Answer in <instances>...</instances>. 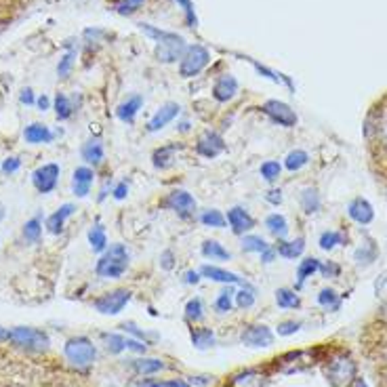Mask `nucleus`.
Instances as JSON below:
<instances>
[{"label": "nucleus", "instance_id": "nucleus-8", "mask_svg": "<svg viewBox=\"0 0 387 387\" xmlns=\"http://www.w3.org/2000/svg\"><path fill=\"white\" fill-rule=\"evenodd\" d=\"M263 112H265L276 125H280V127H284V129H290V127L297 125V114L290 110V106H286V104H282V101H276V99L265 101V104H263Z\"/></svg>", "mask_w": 387, "mask_h": 387}, {"label": "nucleus", "instance_id": "nucleus-54", "mask_svg": "<svg viewBox=\"0 0 387 387\" xmlns=\"http://www.w3.org/2000/svg\"><path fill=\"white\" fill-rule=\"evenodd\" d=\"M173 259H175V257H173V251H164V253L160 255V265H162L164 269H173V265H175Z\"/></svg>", "mask_w": 387, "mask_h": 387}, {"label": "nucleus", "instance_id": "nucleus-36", "mask_svg": "<svg viewBox=\"0 0 387 387\" xmlns=\"http://www.w3.org/2000/svg\"><path fill=\"white\" fill-rule=\"evenodd\" d=\"M200 221H202V225H206V227H225V223H227V219L221 215V211H215V209L204 211V213L200 215Z\"/></svg>", "mask_w": 387, "mask_h": 387}, {"label": "nucleus", "instance_id": "nucleus-32", "mask_svg": "<svg viewBox=\"0 0 387 387\" xmlns=\"http://www.w3.org/2000/svg\"><path fill=\"white\" fill-rule=\"evenodd\" d=\"M190 337H192L194 347H198V349H206L215 343V335L211 328H192Z\"/></svg>", "mask_w": 387, "mask_h": 387}, {"label": "nucleus", "instance_id": "nucleus-15", "mask_svg": "<svg viewBox=\"0 0 387 387\" xmlns=\"http://www.w3.org/2000/svg\"><path fill=\"white\" fill-rule=\"evenodd\" d=\"M347 215H349L356 223H360V225H368V223L374 219V211H372L370 202L364 200V198L351 200L349 206H347Z\"/></svg>", "mask_w": 387, "mask_h": 387}, {"label": "nucleus", "instance_id": "nucleus-1", "mask_svg": "<svg viewBox=\"0 0 387 387\" xmlns=\"http://www.w3.org/2000/svg\"><path fill=\"white\" fill-rule=\"evenodd\" d=\"M141 30H143L148 36H152V38L158 41V49H156L158 62L171 64V62H175L177 57H181V51H183V47H185V43H183L181 36L171 34V32L156 30V28H152V26H148V24H143Z\"/></svg>", "mask_w": 387, "mask_h": 387}, {"label": "nucleus", "instance_id": "nucleus-7", "mask_svg": "<svg viewBox=\"0 0 387 387\" xmlns=\"http://www.w3.org/2000/svg\"><path fill=\"white\" fill-rule=\"evenodd\" d=\"M59 173H62L59 164H53V162L43 164V167H38V169L32 173V183H34V188H36L41 194H49V192L55 190V185H57V181H59Z\"/></svg>", "mask_w": 387, "mask_h": 387}, {"label": "nucleus", "instance_id": "nucleus-59", "mask_svg": "<svg viewBox=\"0 0 387 387\" xmlns=\"http://www.w3.org/2000/svg\"><path fill=\"white\" fill-rule=\"evenodd\" d=\"M22 104H26V106H32L34 104V95H32L30 89H24L22 91Z\"/></svg>", "mask_w": 387, "mask_h": 387}, {"label": "nucleus", "instance_id": "nucleus-19", "mask_svg": "<svg viewBox=\"0 0 387 387\" xmlns=\"http://www.w3.org/2000/svg\"><path fill=\"white\" fill-rule=\"evenodd\" d=\"M141 106H143V97H141V95H133V97H129L125 104L118 106V112H116V114H118V118H120L122 122L133 125L137 112L141 110Z\"/></svg>", "mask_w": 387, "mask_h": 387}, {"label": "nucleus", "instance_id": "nucleus-11", "mask_svg": "<svg viewBox=\"0 0 387 387\" xmlns=\"http://www.w3.org/2000/svg\"><path fill=\"white\" fill-rule=\"evenodd\" d=\"M162 204H164L167 209H171V211L179 213L181 217L192 215V213H194V209H196V200H194V196H192V194H188L185 190H175V192H171Z\"/></svg>", "mask_w": 387, "mask_h": 387}, {"label": "nucleus", "instance_id": "nucleus-13", "mask_svg": "<svg viewBox=\"0 0 387 387\" xmlns=\"http://www.w3.org/2000/svg\"><path fill=\"white\" fill-rule=\"evenodd\" d=\"M179 112H181L179 104H164V106L152 116V120L148 122V131H150V133L162 131L169 122H173V120L179 116Z\"/></svg>", "mask_w": 387, "mask_h": 387}, {"label": "nucleus", "instance_id": "nucleus-48", "mask_svg": "<svg viewBox=\"0 0 387 387\" xmlns=\"http://www.w3.org/2000/svg\"><path fill=\"white\" fill-rule=\"evenodd\" d=\"M141 387H192L185 381H143Z\"/></svg>", "mask_w": 387, "mask_h": 387}, {"label": "nucleus", "instance_id": "nucleus-22", "mask_svg": "<svg viewBox=\"0 0 387 387\" xmlns=\"http://www.w3.org/2000/svg\"><path fill=\"white\" fill-rule=\"evenodd\" d=\"M72 213H74V204H64L57 213H53V215L49 217V221H47L49 232H51V234H59V232L64 230L66 219H68Z\"/></svg>", "mask_w": 387, "mask_h": 387}, {"label": "nucleus", "instance_id": "nucleus-52", "mask_svg": "<svg viewBox=\"0 0 387 387\" xmlns=\"http://www.w3.org/2000/svg\"><path fill=\"white\" fill-rule=\"evenodd\" d=\"M114 198L116 200H125L127 198V194H129V185H127V181H122V183H118L116 188H114Z\"/></svg>", "mask_w": 387, "mask_h": 387}, {"label": "nucleus", "instance_id": "nucleus-60", "mask_svg": "<svg viewBox=\"0 0 387 387\" xmlns=\"http://www.w3.org/2000/svg\"><path fill=\"white\" fill-rule=\"evenodd\" d=\"M38 108H41V110H49V97L43 95V97L38 99Z\"/></svg>", "mask_w": 387, "mask_h": 387}, {"label": "nucleus", "instance_id": "nucleus-9", "mask_svg": "<svg viewBox=\"0 0 387 387\" xmlns=\"http://www.w3.org/2000/svg\"><path fill=\"white\" fill-rule=\"evenodd\" d=\"M326 374H328V379H330V383L335 387H345V385H349L356 379V364L351 360H345V358L335 360L328 366Z\"/></svg>", "mask_w": 387, "mask_h": 387}, {"label": "nucleus", "instance_id": "nucleus-62", "mask_svg": "<svg viewBox=\"0 0 387 387\" xmlns=\"http://www.w3.org/2000/svg\"><path fill=\"white\" fill-rule=\"evenodd\" d=\"M5 219V206H3V202H0V221Z\"/></svg>", "mask_w": 387, "mask_h": 387}, {"label": "nucleus", "instance_id": "nucleus-45", "mask_svg": "<svg viewBox=\"0 0 387 387\" xmlns=\"http://www.w3.org/2000/svg\"><path fill=\"white\" fill-rule=\"evenodd\" d=\"M234 297H236V305H238L240 309L253 307V303H255V293H253L251 288H242V290L236 293Z\"/></svg>", "mask_w": 387, "mask_h": 387}, {"label": "nucleus", "instance_id": "nucleus-2", "mask_svg": "<svg viewBox=\"0 0 387 387\" xmlns=\"http://www.w3.org/2000/svg\"><path fill=\"white\" fill-rule=\"evenodd\" d=\"M127 267H129V251H127V246L112 244L110 251H106L104 257L97 261L95 272H97L99 278L114 280V278H120L127 272Z\"/></svg>", "mask_w": 387, "mask_h": 387}, {"label": "nucleus", "instance_id": "nucleus-35", "mask_svg": "<svg viewBox=\"0 0 387 387\" xmlns=\"http://www.w3.org/2000/svg\"><path fill=\"white\" fill-rule=\"evenodd\" d=\"M318 303H320L324 309H332V311H337V309L341 307V299H339V295H337L332 288H324V290H320V295H318Z\"/></svg>", "mask_w": 387, "mask_h": 387}, {"label": "nucleus", "instance_id": "nucleus-5", "mask_svg": "<svg viewBox=\"0 0 387 387\" xmlns=\"http://www.w3.org/2000/svg\"><path fill=\"white\" fill-rule=\"evenodd\" d=\"M9 339L24 347V349H30V351H43L49 347V337L38 330V328H26V326H20V328H13L9 332Z\"/></svg>", "mask_w": 387, "mask_h": 387}, {"label": "nucleus", "instance_id": "nucleus-31", "mask_svg": "<svg viewBox=\"0 0 387 387\" xmlns=\"http://www.w3.org/2000/svg\"><path fill=\"white\" fill-rule=\"evenodd\" d=\"M316 272H320V261L314 259V257L303 259V261L299 263V267H297V282H299V286H301L311 274H316Z\"/></svg>", "mask_w": 387, "mask_h": 387}, {"label": "nucleus", "instance_id": "nucleus-16", "mask_svg": "<svg viewBox=\"0 0 387 387\" xmlns=\"http://www.w3.org/2000/svg\"><path fill=\"white\" fill-rule=\"evenodd\" d=\"M238 93V80L234 76H221L215 87H213V97L219 101V104H227L230 99H234V95Z\"/></svg>", "mask_w": 387, "mask_h": 387}, {"label": "nucleus", "instance_id": "nucleus-58", "mask_svg": "<svg viewBox=\"0 0 387 387\" xmlns=\"http://www.w3.org/2000/svg\"><path fill=\"white\" fill-rule=\"evenodd\" d=\"M200 282V272H185V284H198Z\"/></svg>", "mask_w": 387, "mask_h": 387}, {"label": "nucleus", "instance_id": "nucleus-56", "mask_svg": "<svg viewBox=\"0 0 387 387\" xmlns=\"http://www.w3.org/2000/svg\"><path fill=\"white\" fill-rule=\"evenodd\" d=\"M127 349H133V351H139V353H146L148 345L143 341H135V339H127Z\"/></svg>", "mask_w": 387, "mask_h": 387}, {"label": "nucleus", "instance_id": "nucleus-49", "mask_svg": "<svg viewBox=\"0 0 387 387\" xmlns=\"http://www.w3.org/2000/svg\"><path fill=\"white\" fill-rule=\"evenodd\" d=\"M141 3H143V0H122V3L118 5V13L129 15V13L137 11L141 7Z\"/></svg>", "mask_w": 387, "mask_h": 387}, {"label": "nucleus", "instance_id": "nucleus-55", "mask_svg": "<svg viewBox=\"0 0 387 387\" xmlns=\"http://www.w3.org/2000/svg\"><path fill=\"white\" fill-rule=\"evenodd\" d=\"M320 272H322L326 278H335V276H339V265H335V263H326V265H320Z\"/></svg>", "mask_w": 387, "mask_h": 387}, {"label": "nucleus", "instance_id": "nucleus-21", "mask_svg": "<svg viewBox=\"0 0 387 387\" xmlns=\"http://www.w3.org/2000/svg\"><path fill=\"white\" fill-rule=\"evenodd\" d=\"M83 160L89 162V164H99L104 160V143L97 137L95 139H89L83 146Z\"/></svg>", "mask_w": 387, "mask_h": 387}, {"label": "nucleus", "instance_id": "nucleus-6", "mask_svg": "<svg viewBox=\"0 0 387 387\" xmlns=\"http://www.w3.org/2000/svg\"><path fill=\"white\" fill-rule=\"evenodd\" d=\"M131 301V293L127 288H118V290H112V293H106L104 297L95 299L93 301V307L99 311V314H106V316H116L125 309V305Z\"/></svg>", "mask_w": 387, "mask_h": 387}, {"label": "nucleus", "instance_id": "nucleus-37", "mask_svg": "<svg viewBox=\"0 0 387 387\" xmlns=\"http://www.w3.org/2000/svg\"><path fill=\"white\" fill-rule=\"evenodd\" d=\"M267 248V242L261 238V236H244L242 238V251H246V253H263Z\"/></svg>", "mask_w": 387, "mask_h": 387}, {"label": "nucleus", "instance_id": "nucleus-25", "mask_svg": "<svg viewBox=\"0 0 387 387\" xmlns=\"http://www.w3.org/2000/svg\"><path fill=\"white\" fill-rule=\"evenodd\" d=\"M265 227H267L269 234L276 236V238H286V234H288V223H286V219H284L282 215H278V213H274V215H269V217L265 219Z\"/></svg>", "mask_w": 387, "mask_h": 387}, {"label": "nucleus", "instance_id": "nucleus-57", "mask_svg": "<svg viewBox=\"0 0 387 387\" xmlns=\"http://www.w3.org/2000/svg\"><path fill=\"white\" fill-rule=\"evenodd\" d=\"M276 255H278V253H276V248H269V246H267V248L261 253V261H263V263H272Z\"/></svg>", "mask_w": 387, "mask_h": 387}, {"label": "nucleus", "instance_id": "nucleus-33", "mask_svg": "<svg viewBox=\"0 0 387 387\" xmlns=\"http://www.w3.org/2000/svg\"><path fill=\"white\" fill-rule=\"evenodd\" d=\"M307 162H309V156H307V152H303V150H293V152L286 156V160H284V167H286L288 171H299V169H303Z\"/></svg>", "mask_w": 387, "mask_h": 387}, {"label": "nucleus", "instance_id": "nucleus-4", "mask_svg": "<svg viewBox=\"0 0 387 387\" xmlns=\"http://www.w3.org/2000/svg\"><path fill=\"white\" fill-rule=\"evenodd\" d=\"M209 62H211L209 51H206L204 47H200V45H194V47H190V49L183 53L181 64H179V74H181L183 78H194L196 74H200V72L206 68Z\"/></svg>", "mask_w": 387, "mask_h": 387}, {"label": "nucleus", "instance_id": "nucleus-51", "mask_svg": "<svg viewBox=\"0 0 387 387\" xmlns=\"http://www.w3.org/2000/svg\"><path fill=\"white\" fill-rule=\"evenodd\" d=\"M177 3L183 7V11H185V15H188V24H190V26H196V17H194V9H192L190 0H177Z\"/></svg>", "mask_w": 387, "mask_h": 387}, {"label": "nucleus", "instance_id": "nucleus-34", "mask_svg": "<svg viewBox=\"0 0 387 387\" xmlns=\"http://www.w3.org/2000/svg\"><path fill=\"white\" fill-rule=\"evenodd\" d=\"M101 339H104V343H106L108 351H112V353H120V351H125V349H127V339H125L122 335H116V332H104V335H101Z\"/></svg>", "mask_w": 387, "mask_h": 387}, {"label": "nucleus", "instance_id": "nucleus-18", "mask_svg": "<svg viewBox=\"0 0 387 387\" xmlns=\"http://www.w3.org/2000/svg\"><path fill=\"white\" fill-rule=\"evenodd\" d=\"M200 276L204 278H211L215 282H225V284H242V278L227 272V269H221V267H215V265H202L200 267Z\"/></svg>", "mask_w": 387, "mask_h": 387}, {"label": "nucleus", "instance_id": "nucleus-43", "mask_svg": "<svg viewBox=\"0 0 387 387\" xmlns=\"http://www.w3.org/2000/svg\"><path fill=\"white\" fill-rule=\"evenodd\" d=\"M343 242V236L339 234V232H324L322 236H320V248L322 251H332L337 244H341Z\"/></svg>", "mask_w": 387, "mask_h": 387}, {"label": "nucleus", "instance_id": "nucleus-17", "mask_svg": "<svg viewBox=\"0 0 387 387\" xmlns=\"http://www.w3.org/2000/svg\"><path fill=\"white\" fill-rule=\"evenodd\" d=\"M93 179H95V173L89 169V167H78L74 171V179H72V190L78 198H85L89 196L91 192V185H93Z\"/></svg>", "mask_w": 387, "mask_h": 387}, {"label": "nucleus", "instance_id": "nucleus-47", "mask_svg": "<svg viewBox=\"0 0 387 387\" xmlns=\"http://www.w3.org/2000/svg\"><path fill=\"white\" fill-rule=\"evenodd\" d=\"M299 328H301V322L286 320V322H280V324H278V335H280V337H290V335H295Z\"/></svg>", "mask_w": 387, "mask_h": 387}, {"label": "nucleus", "instance_id": "nucleus-27", "mask_svg": "<svg viewBox=\"0 0 387 387\" xmlns=\"http://www.w3.org/2000/svg\"><path fill=\"white\" fill-rule=\"evenodd\" d=\"M162 368H164V362L162 360H156V358L133 360V370L139 372V374H154V372H158Z\"/></svg>", "mask_w": 387, "mask_h": 387}, {"label": "nucleus", "instance_id": "nucleus-63", "mask_svg": "<svg viewBox=\"0 0 387 387\" xmlns=\"http://www.w3.org/2000/svg\"><path fill=\"white\" fill-rule=\"evenodd\" d=\"M0 339H9V332H5L3 328H0Z\"/></svg>", "mask_w": 387, "mask_h": 387}, {"label": "nucleus", "instance_id": "nucleus-24", "mask_svg": "<svg viewBox=\"0 0 387 387\" xmlns=\"http://www.w3.org/2000/svg\"><path fill=\"white\" fill-rule=\"evenodd\" d=\"M202 255L211 261H227L232 255L227 248H223V244H219L217 240H206L202 244Z\"/></svg>", "mask_w": 387, "mask_h": 387}, {"label": "nucleus", "instance_id": "nucleus-23", "mask_svg": "<svg viewBox=\"0 0 387 387\" xmlns=\"http://www.w3.org/2000/svg\"><path fill=\"white\" fill-rule=\"evenodd\" d=\"M303 251H305V240L303 238H297L293 242H280L276 246V253L284 259H297V257L303 255Z\"/></svg>", "mask_w": 387, "mask_h": 387}, {"label": "nucleus", "instance_id": "nucleus-14", "mask_svg": "<svg viewBox=\"0 0 387 387\" xmlns=\"http://www.w3.org/2000/svg\"><path fill=\"white\" fill-rule=\"evenodd\" d=\"M227 223H230L232 232L238 236H244L246 232H251L255 227V219L242 206H234L227 211Z\"/></svg>", "mask_w": 387, "mask_h": 387}, {"label": "nucleus", "instance_id": "nucleus-61", "mask_svg": "<svg viewBox=\"0 0 387 387\" xmlns=\"http://www.w3.org/2000/svg\"><path fill=\"white\" fill-rule=\"evenodd\" d=\"M353 383H356V387H368V385L364 383V379H360V377H356V379H353Z\"/></svg>", "mask_w": 387, "mask_h": 387}, {"label": "nucleus", "instance_id": "nucleus-44", "mask_svg": "<svg viewBox=\"0 0 387 387\" xmlns=\"http://www.w3.org/2000/svg\"><path fill=\"white\" fill-rule=\"evenodd\" d=\"M202 301L196 297V299H190L188 301V305H185V316H188V320H194V322H198L200 318H202Z\"/></svg>", "mask_w": 387, "mask_h": 387}, {"label": "nucleus", "instance_id": "nucleus-29", "mask_svg": "<svg viewBox=\"0 0 387 387\" xmlns=\"http://www.w3.org/2000/svg\"><path fill=\"white\" fill-rule=\"evenodd\" d=\"M301 209L307 215H311V213H316L320 209V194H318V190H314V188H305L303 190V194H301Z\"/></svg>", "mask_w": 387, "mask_h": 387}, {"label": "nucleus", "instance_id": "nucleus-40", "mask_svg": "<svg viewBox=\"0 0 387 387\" xmlns=\"http://www.w3.org/2000/svg\"><path fill=\"white\" fill-rule=\"evenodd\" d=\"M234 290L232 288H225L219 297H217V301H215V309L219 311V314H227V311H232V305H234Z\"/></svg>", "mask_w": 387, "mask_h": 387}, {"label": "nucleus", "instance_id": "nucleus-39", "mask_svg": "<svg viewBox=\"0 0 387 387\" xmlns=\"http://www.w3.org/2000/svg\"><path fill=\"white\" fill-rule=\"evenodd\" d=\"M353 259L362 265H368V263H372L374 259H377V246H374V242H368L366 246H362L360 251H356V255H353Z\"/></svg>", "mask_w": 387, "mask_h": 387}, {"label": "nucleus", "instance_id": "nucleus-41", "mask_svg": "<svg viewBox=\"0 0 387 387\" xmlns=\"http://www.w3.org/2000/svg\"><path fill=\"white\" fill-rule=\"evenodd\" d=\"M55 114H57L59 120H68V118L72 116V104H70V99H68L66 95H62V93L55 97Z\"/></svg>", "mask_w": 387, "mask_h": 387}, {"label": "nucleus", "instance_id": "nucleus-12", "mask_svg": "<svg viewBox=\"0 0 387 387\" xmlns=\"http://www.w3.org/2000/svg\"><path fill=\"white\" fill-rule=\"evenodd\" d=\"M225 150V141L221 139V135L213 133V131H204L196 143V152L204 158H215Z\"/></svg>", "mask_w": 387, "mask_h": 387}, {"label": "nucleus", "instance_id": "nucleus-50", "mask_svg": "<svg viewBox=\"0 0 387 387\" xmlns=\"http://www.w3.org/2000/svg\"><path fill=\"white\" fill-rule=\"evenodd\" d=\"M22 167V160L20 158H7L5 162H3V173H15L17 169Z\"/></svg>", "mask_w": 387, "mask_h": 387}, {"label": "nucleus", "instance_id": "nucleus-10", "mask_svg": "<svg viewBox=\"0 0 387 387\" xmlns=\"http://www.w3.org/2000/svg\"><path fill=\"white\" fill-rule=\"evenodd\" d=\"M240 339L248 347H269L274 343V332L265 324H253L242 330Z\"/></svg>", "mask_w": 387, "mask_h": 387}, {"label": "nucleus", "instance_id": "nucleus-26", "mask_svg": "<svg viewBox=\"0 0 387 387\" xmlns=\"http://www.w3.org/2000/svg\"><path fill=\"white\" fill-rule=\"evenodd\" d=\"M276 303H278V307H282V309H295V307L301 305L299 295H297L295 290H290V288H278V290H276Z\"/></svg>", "mask_w": 387, "mask_h": 387}, {"label": "nucleus", "instance_id": "nucleus-20", "mask_svg": "<svg viewBox=\"0 0 387 387\" xmlns=\"http://www.w3.org/2000/svg\"><path fill=\"white\" fill-rule=\"evenodd\" d=\"M24 137H26V141H28V143H49V141L53 139V133L49 131V127L34 122V125L26 127Z\"/></svg>", "mask_w": 387, "mask_h": 387}, {"label": "nucleus", "instance_id": "nucleus-3", "mask_svg": "<svg viewBox=\"0 0 387 387\" xmlns=\"http://www.w3.org/2000/svg\"><path fill=\"white\" fill-rule=\"evenodd\" d=\"M64 353L68 358V362L72 366L80 368V370L89 368L95 362V356H97L93 341L87 339V337H74V339H70L66 343V347H64Z\"/></svg>", "mask_w": 387, "mask_h": 387}, {"label": "nucleus", "instance_id": "nucleus-28", "mask_svg": "<svg viewBox=\"0 0 387 387\" xmlns=\"http://www.w3.org/2000/svg\"><path fill=\"white\" fill-rule=\"evenodd\" d=\"M175 146H164V148H158L156 152H154V167L156 169H169L171 164H173V160H175Z\"/></svg>", "mask_w": 387, "mask_h": 387}, {"label": "nucleus", "instance_id": "nucleus-53", "mask_svg": "<svg viewBox=\"0 0 387 387\" xmlns=\"http://www.w3.org/2000/svg\"><path fill=\"white\" fill-rule=\"evenodd\" d=\"M265 200H267L269 204L278 206V204L282 202V192H280V190H269V192L265 194Z\"/></svg>", "mask_w": 387, "mask_h": 387}, {"label": "nucleus", "instance_id": "nucleus-42", "mask_svg": "<svg viewBox=\"0 0 387 387\" xmlns=\"http://www.w3.org/2000/svg\"><path fill=\"white\" fill-rule=\"evenodd\" d=\"M280 171H282V167H280V162H276V160H267V162H263L261 164V177L265 179V181H278V177H280Z\"/></svg>", "mask_w": 387, "mask_h": 387}, {"label": "nucleus", "instance_id": "nucleus-38", "mask_svg": "<svg viewBox=\"0 0 387 387\" xmlns=\"http://www.w3.org/2000/svg\"><path fill=\"white\" fill-rule=\"evenodd\" d=\"M41 234H43V223H41L38 217H36V219H30V221L24 225V238H26L28 242H38Z\"/></svg>", "mask_w": 387, "mask_h": 387}, {"label": "nucleus", "instance_id": "nucleus-30", "mask_svg": "<svg viewBox=\"0 0 387 387\" xmlns=\"http://www.w3.org/2000/svg\"><path fill=\"white\" fill-rule=\"evenodd\" d=\"M89 242H91V248H93L95 253L106 251L108 238H106V230H104L101 223H95V225L91 227V232H89Z\"/></svg>", "mask_w": 387, "mask_h": 387}, {"label": "nucleus", "instance_id": "nucleus-46", "mask_svg": "<svg viewBox=\"0 0 387 387\" xmlns=\"http://www.w3.org/2000/svg\"><path fill=\"white\" fill-rule=\"evenodd\" d=\"M74 57H76V51H70L68 55H64V59L59 62V66H57V74L59 76H68L70 74V70H72V64H74Z\"/></svg>", "mask_w": 387, "mask_h": 387}]
</instances>
